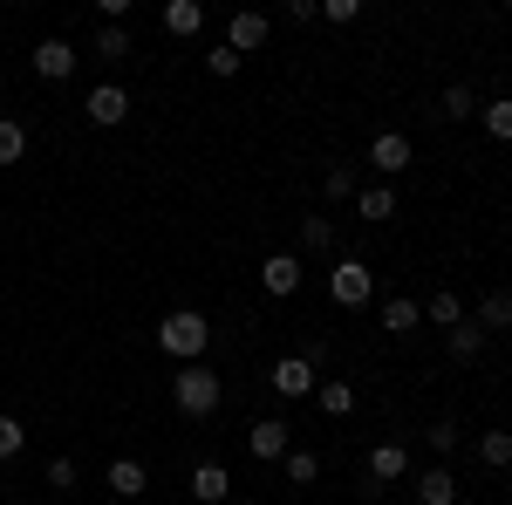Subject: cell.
<instances>
[{"instance_id": "obj_1", "label": "cell", "mask_w": 512, "mask_h": 505, "mask_svg": "<svg viewBox=\"0 0 512 505\" xmlns=\"http://www.w3.org/2000/svg\"><path fill=\"white\" fill-rule=\"evenodd\" d=\"M158 349L171 355V362H205V349H212V321L198 308H171L158 321Z\"/></svg>"}, {"instance_id": "obj_2", "label": "cell", "mask_w": 512, "mask_h": 505, "mask_svg": "<svg viewBox=\"0 0 512 505\" xmlns=\"http://www.w3.org/2000/svg\"><path fill=\"white\" fill-rule=\"evenodd\" d=\"M171 403H178L185 417H212V410H219V376H212L205 362H185L178 383H171Z\"/></svg>"}, {"instance_id": "obj_3", "label": "cell", "mask_w": 512, "mask_h": 505, "mask_svg": "<svg viewBox=\"0 0 512 505\" xmlns=\"http://www.w3.org/2000/svg\"><path fill=\"white\" fill-rule=\"evenodd\" d=\"M328 294H335V308H369V301H376L369 260H335V267H328Z\"/></svg>"}, {"instance_id": "obj_4", "label": "cell", "mask_w": 512, "mask_h": 505, "mask_svg": "<svg viewBox=\"0 0 512 505\" xmlns=\"http://www.w3.org/2000/svg\"><path fill=\"white\" fill-rule=\"evenodd\" d=\"M267 41H274V21H267L260 7H239L233 28H226V48H233L239 62H246V55H253V48H267Z\"/></svg>"}, {"instance_id": "obj_5", "label": "cell", "mask_w": 512, "mask_h": 505, "mask_svg": "<svg viewBox=\"0 0 512 505\" xmlns=\"http://www.w3.org/2000/svg\"><path fill=\"white\" fill-rule=\"evenodd\" d=\"M82 117L96 123V130H117V123L130 117V96H123L117 82H96V89L82 96Z\"/></svg>"}, {"instance_id": "obj_6", "label": "cell", "mask_w": 512, "mask_h": 505, "mask_svg": "<svg viewBox=\"0 0 512 505\" xmlns=\"http://www.w3.org/2000/svg\"><path fill=\"white\" fill-rule=\"evenodd\" d=\"M274 396H287V403H294V396H315V362H308V355H280L274 362Z\"/></svg>"}, {"instance_id": "obj_7", "label": "cell", "mask_w": 512, "mask_h": 505, "mask_svg": "<svg viewBox=\"0 0 512 505\" xmlns=\"http://www.w3.org/2000/svg\"><path fill=\"white\" fill-rule=\"evenodd\" d=\"M287 437H294V430L280 424V417H260V424L246 430V451H253V458H260V465H274V458H287V451H294V444H287Z\"/></svg>"}, {"instance_id": "obj_8", "label": "cell", "mask_w": 512, "mask_h": 505, "mask_svg": "<svg viewBox=\"0 0 512 505\" xmlns=\"http://www.w3.org/2000/svg\"><path fill=\"white\" fill-rule=\"evenodd\" d=\"M76 62H82V55H76L62 35H48V41L35 48V76H41V82H69V76H76Z\"/></svg>"}, {"instance_id": "obj_9", "label": "cell", "mask_w": 512, "mask_h": 505, "mask_svg": "<svg viewBox=\"0 0 512 505\" xmlns=\"http://www.w3.org/2000/svg\"><path fill=\"white\" fill-rule=\"evenodd\" d=\"M369 164H376V171H383V185H390L396 171H410V137H403V130H383V137L369 144Z\"/></svg>"}, {"instance_id": "obj_10", "label": "cell", "mask_w": 512, "mask_h": 505, "mask_svg": "<svg viewBox=\"0 0 512 505\" xmlns=\"http://www.w3.org/2000/svg\"><path fill=\"white\" fill-rule=\"evenodd\" d=\"M260 287H267L274 301H287V294L301 287V253H267V267H260Z\"/></svg>"}, {"instance_id": "obj_11", "label": "cell", "mask_w": 512, "mask_h": 505, "mask_svg": "<svg viewBox=\"0 0 512 505\" xmlns=\"http://www.w3.org/2000/svg\"><path fill=\"white\" fill-rule=\"evenodd\" d=\"M396 478H410V451L403 444H376L369 451V485H396Z\"/></svg>"}, {"instance_id": "obj_12", "label": "cell", "mask_w": 512, "mask_h": 505, "mask_svg": "<svg viewBox=\"0 0 512 505\" xmlns=\"http://www.w3.org/2000/svg\"><path fill=\"white\" fill-rule=\"evenodd\" d=\"M198 28H205V7H198V0H164V35L192 41Z\"/></svg>"}, {"instance_id": "obj_13", "label": "cell", "mask_w": 512, "mask_h": 505, "mask_svg": "<svg viewBox=\"0 0 512 505\" xmlns=\"http://www.w3.org/2000/svg\"><path fill=\"white\" fill-rule=\"evenodd\" d=\"M144 485H151V471L137 465V458H117L110 465V499H144Z\"/></svg>"}, {"instance_id": "obj_14", "label": "cell", "mask_w": 512, "mask_h": 505, "mask_svg": "<svg viewBox=\"0 0 512 505\" xmlns=\"http://www.w3.org/2000/svg\"><path fill=\"white\" fill-rule=\"evenodd\" d=\"M226 492H233V471H226V465H198L192 471V499L198 505H219Z\"/></svg>"}, {"instance_id": "obj_15", "label": "cell", "mask_w": 512, "mask_h": 505, "mask_svg": "<svg viewBox=\"0 0 512 505\" xmlns=\"http://www.w3.org/2000/svg\"><path fill=\"white\" fill-rule=\"evenodd\" d=\"M417 505H458V478L444 465H431L424 478H417Z\"/></svg>"}, {"instance_id": "obj_16", "label": "cell", "mask_w": 512, "mask_h": 505, "mask_svg": "<svg viewBox=\"0 0 512 505\" xmlns=\"http://www.w3.org/2000/svg\"><path fill=\"white\" fill-rule=\"evenodd\" d=\"M355 212H362L369 226H383V219H396V192L390 185H369V192H355Z\"/></svg>"}, {"instance_id": "obj_17", "label": "cell", "mask_w": 512, "mask_h": 505, "mask_svg": "<svg viewBox=\"0 0 512 505\" xmlns=\"http://www.w3.org/2000/svg\"><path fill=\"white\" fill-rule=\"evenodd\" d=\"M478 117H485V137H492V144H512V96L478 103Z\"/></svg>"}, {"instance_id": "obj_18", "label": "cell", "mask_w": 512, "mask_h": 505, "mask_svg": "<svg viewBox=\"0 0 512 505\" xmlns=\"http://www.w3.org/2000/svg\"><path fill=\"white\" fill-rule=\"evenodd\" d=\"M478 465H485V471H506L512 465V430H485V437H478Z\"/></svg>"}, {"instance_id": "obj_19", "label": "cell", "mask_w": 512, "mask_h": 505, "mask_svg": "<svg viewBox=\"0 0 512 505\" xmlns=\"http://www.w3.org/2000/svg\"><path fill=\"white\" fill-rule=\"evenodd\" d=\"M328 246H335V219L328 212H308L301 219V253H328Z\"/></svg>"}, {"instance_id": "obj_20", "label": "cell", "mask_w": 512, "mask_h": 505, "mask_svg": "<svg viewBox=\"0 0 512 505\" xmlns=\"http://www.w3.org/2000/svg\"><path fill=\"white\" fill-rule=\"evenodd\" d=\"M417 321H424V308H417V301H403V294H396V301H383V328H390V335H417Z\"/></svg>"}, {"instance_id": "obj_21", "label": "cell", "mask_w": 512, "mask_h": 505, "mask_svg": "<svg viewBox=\"0 0 512 505\" xmlns=\"http://www.w3.org/2000/svg\"><path fill=\"white\" fill-rule=\"evenodd\" d=\"M437 117H451V123L478 117V96H472V82H451V89H444V103H437Z\"/></svg>"}, {"instance_id": "obj_22", "label": "cell", "mask_w": 512, "mask_h": 505, "mask_svg": "<svg viewBox=\"0 0 512 505\" xmlns=\"http://www.w3.org/2000/svg\"><path fill=\"white\" fill-rule=\"evenodd\" d=\"M315 403H321V417H349L355 410V383H315Z\"/></svg>"}, {"instance_id": "obj_23", "label": "cell", "mask_w": 512, "mask_h": 505, "mask_svg": "<svg viewBox=\"0 0 512 505\" xmlns=\"http://www.w3.org/2000/svg\"><path fill=\"white\" fill-rule=\"evenodd\" d=\"M478 328H512V294L506 287H492V294L478 301Z\"/></svg>"}, {"instance_id": "obj_24", "label": "cell", "mask_w": 512, "mask_h": 505, "mask_svg": "<svg viewBox=\"0 0 512 505\" xmlns=\"http://www.w3.org/2000/svg\"><path fill=\"white\" fill-rule=\"evenodd\" d=\"M89 55H103V62H123V55H130V35H123V21H103Z\"/></svg>"}, {"instance_id": "obj_25", "label": "cell", "mask_w": 512, "mask_h": 505, "mask_svg": "<svg viewBox=\"0 0 512 505\" xmlns=\"http://www.w3.org/2000/svg\"><path fill=\"white\" fill-rule=\"evenodd\" d=\"M424 321H431V328H458V321H465V301H458V294H431V301H424Z\"/></svg>"}, {"instance_id": "obj_26", "label": "cell", "mask_w": 512, "mask_h": 505, "mask_svg": "<svg viewBox=\"0 0 512 505\" xmlns=\"http://www.w3.org/2000/svg\"><path fill=\"white\" fill-rule=\"evenodd\" d=\"M451 355H458V362H478V355H485V328H478V321H458V328H451Z\"/></svg>"}, {"instance_id": "obj_27", "label": "cell", "mask_w": 512, "mask_h": 505, "mask_svg": "<svg viewBox=\"0 0 512 505\" xmlns=\"http://www.w3.org/2000/svg\"><path fill=\"white\" fill-rule=\"evenodd\" d=\"M21 157H28V130H21L14 117H0V171L21 164Z\"/></svg>"}, {"instance_id": "obj_28", "label": "cell", "mask_w": 512, "mask_h": 505, "mask_svg": "<svg viewBox=\"0 0 512 505\" xmlns=\"http://www.w3.org/2000/svg\"><path fill=\"white\" fill-rule=\"evenodd\" d=\"M280 465H287V485H315V478H321V458H315V451H287Z\"/></svg>"}, {"instance_id": "obj_29", "label": "cell", "mask_w": 512, "mask_h": 505, "mask_svg": "<svg viewBox=\"0 0 512 505\" xmlns=\"http://www.w3.org/2000/svg\"><path fill=\"white\" fill-rule=\"evenodd\" d=\"M21 451H28V430L14 424V417H0V465H7V458H21Z\"/></svg>"}, {"instance_id": "obj_30", "label": "cell", "mask_w": 512, "mask_h": 505, "mask_svg": "<svg viewBox=\"0 0 512 505\" xmlns=\"http://www.w3.org/2000/svg\"><path fill=\"white\" fill-rule=\"evenodd\" d=\"M205 76H219V82H226V76H239V55L226 48V41H219V48H205Z\"/></svg>"}, {"instance_id": "obj_31", "label": "cell", "mask_w": 512, "mask_h": 505, "mask_svg": "<svg viewBox=\"0 0 512 505\" xmlns=\"http://www.w3.org/2000/svg\"><path fill=\"white\" fill-rule=\"evenodd\" d=\"M321 185H328V205H335V198H355V171H349V164H328Z\"/></svg>"}, {"instance_id": "obj_32", "label": "cell", "mask_w": 512, "mask_h": 505, "mask_svg": "<svg viewBox=\"0 0 512 505\" xmlns=\"http://www.w3.org/2000/svg\"><path fill=\"white\" fill-rule=\"evenodd\" d=\"M424 444H431L437 458H451V451H458V424H444V417H437V424L424 430Z\"/></svg>"}, {"instance_id": "obj_33", "label": "cell", "mask_w": 512, "mask_h": 505, "mask_svg": "<svg viewBox=\"0 0 512 505\" xmlns=\"http://www.w3.org/2000/svg\"><path fill=\"white\" fill-rule=\"evenodd\" d=\"M321 14H328V28H349V21H362V0H328Z\"/></svg>"}, {"instance_id": "obj_34", "label": "cell", "mask_w": 512, "mask_h": 505, "mask_svg": "<svg viewBox=\"0 0 512 505\" xmlns=\"http://www.w3.org/2000/svg\"><path fill=\"white\" fill-rule=\"evenodd\" d=\"M76 478H82V471H76V458H48V485H55V492H69Z\"/></svg>"}]
</instances>
